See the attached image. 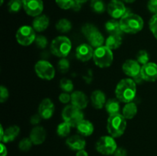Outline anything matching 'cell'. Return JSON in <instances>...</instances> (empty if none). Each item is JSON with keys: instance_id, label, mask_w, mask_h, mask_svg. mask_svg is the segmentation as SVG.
<instances>
[{"instance_id": "43", "label": "cell", "mask_w": 157, "mask_h": 156, "mask_svg": "<svg viewBox=\"0 0 157 156\" xmlns=\"http://www.w3.org/2000/svg\"><path fill=\"white\" fill-rule=\"evenodd\" d=\"M114 156H127V151L125 148H117V150L115 151Z\"/></svg>"}, {"instance_id": "7", "label": "cell", "mask_w": 157, "mask_h": 156, "mask_svg": "<svg viewBox=\"0 0 157 156\" xmlns=\"http://www.w3.org/2000/svg\"><path fill=\"white\" fill-rule=\"evenodd\" d=\"M62 118L64 121L71 127H75L84 119V113L81 110L74 105H67L62 111Z\"/></svg>"}, {"instance_id": "10", "label": "cell", "mask_w": 157, "mask_h": 156, "mask_svg": "<svg viewBox=\"0 0 157 156\" xmlns=\"http://www.w3.org/2000/svg\"><path fill=\"white\" fill-rule=\"evenodd\" d=\"M35 71L39 78L45 80H51L55 77V70L53 65L48 61L41 60L35 65Z\"/></svg>"}, {"instance_id": "48", "label": "cell", "mask_w": 157, "mask_h": 156, "mask_svg": "<svg viewBox=\"0 0 157 156\" xmlns=\"http://www.w3.org/2000/svg\"><path fill=\"white\" fill-rule=\"evenodd\" d=\"M123 1L125 2H127V3H133V2H134L136 0H123Z\"/></svg>"}, {"instance_id": "47", "label": "cell", "mask_w": 157, "mask_h": 156, "mask_svg": "<svg viewBox=\"0 0 157 156\" xmlns=\"http://www.w3.org/2000/svg\"><path fill=\"white\" fill-rule=\"evenodd\" d=\"M87 1H89V0H75V2L80 3V4H84V3L87 2Z\"/></svg>"}, {"instance_id": "29", "label": "cell", "mask_w": 157, "mask_h": 156, "mask_svg": "<svg viewBox=\"0 0 157 156\" xmlns=\"http://www.w3.org/2000/svg\"><path fill=\"white\" fill-rule=\"evenodd\" d=\"M90 8L95 13L101 14L106 9L105 3L103 0H90Z\"/></svg>"}, {"instance_id": "34", "label": "cell", "mask_w": 157, "mask_h": 156, "mask_svg": "<svg viewBox=\"0 0 157 156\" xmlns=\"http://www.w3.org/2000/svg\"><path fill=\"white\" fill-rule=\"evenodd\" d=\"M149 60H150V56H149L148 52L146 51V50H140L136 54V61L139 62L140 64L144 65V64L149 63Z\"/></svg>"}, {"instance_id": "6", "label": "cell", "mask_w": 157, "mask_h": 156, "mask_svg": "<svg viewBox=\"0 0 157 156\" xmlns=\"http://www.w3.org/2000/svg\"><path fill=\"white\" fill-rule=\"evenodd\" d=\"M81 31L92 47L97 48L103 46V44L104 43V36L94 24L89 23L84 24Z\"/></svg>"}, {"instance_id": "35", "label": "cell", "mask_w": 157, "mask_h": 156, "mask_svg": "<svg viewBox=\"0 0 157 156\" xmlns=\"http://www.w3.org/2000/svg\"><path fill=\"white\" fill-rule=\"evenodd\" d=\"M55 2L58 5L59 8L61 9H71L74 4L75 2V0H55Z\"/></svg>"}, {"instance_id": "9", "label": "cell", "mask_w": 157, "mask_h": 156, "mask_svg": "<svg viewBox=\"0 0 157 156\" xmlns=\"http://www.w3.org/2000/svg\"><path fill=\"white\" fill-rule=\"evenodd\" d=\"M15 37L18 44L22 46L30 45L35 42L36 38L35 29L29 25H23L20 27L17 31Z\"/></svg>"}, {"instance_id": "18", "label": "cell", "mask_w": 157, "mask_h": 156, "mask_svg": "<svg viewBox=\"0 0 157 156\" xmlns=\"http://www.w3.org/2000/svg\"><path fill=\"white\" fill-rule=\"evenodd\" d=\"M71 104L76 106L80 110H84L87 106L88 104V99L87 96L83 92L77 90L73 92L71 95Z\"/></svg>"}, {"instance_id": "44", "label": "cell", "mask_w": 157, "mask_h": 156, "mask_svg": "<svg viewBox=\"0 0 157 156\" xmlns=\"http://www.w3.org/2000/svg\"><path fill=\"white\" fill-rule=\"evenodd\" d=\"M1 145V154H0V156H7L8 151L6 146L2 142H1V145Z\"/></svg>"}, {"instance_id": "30", "label": "cell", "mask_w": 157, "mask_h": 156, "mask_svg": "<svg viewBox=\"0 0 157 156\" xmlns=\"http://www.w3.org/2000/svg\"><path fill=\"white\" fill-rule=\"evenodd\" d=\"M23 8L22 0H10L8 3V9L11 13H17Z\"/></svg>"}, {"instance_id": "14", "label": "cell", "mask_w": 157, "mask_h": 156, "mask_svg": "<svg viewBox=\"0 0 157 156\" xmlns=\"http://www.w3.org/2000/svg\"><path fill=\"white\" fill-rule=\"evenodd\" d=\"M122 69L126 75L134 78L140 74L141 66L137 61L129 59L123 64Z\"/></svg>"}, {"instance_id": "31", "label": "cell", "mask_w": 157, "mask_h": 156, "mask_svg": "<svg viewBox=\"0 0 157 156\" xmlns=\"http://www.w3.org/2000/svg\"><path fill=\"white\" fill-rule=\"evenodd\" d=\"M71 125L64 122L60 123L57 128V133L60 137H67L71 132Z\"/></svg>"}, {"instance_id": "8", "label": "cell", "mask_w": 157, "mask_h": 156, "mask_svg": "<svg viewBox=\"0 0 157 156\" xmlns=\"http://www.w3.org/2000/svg\"><path fill=\"white\" fill-rule=\"evenodd\" d=\"M96 150L99 153L104 155H110L114 154L117 148V144L114 138L112 136H102L97 142L95 145Z\"/></svg>"}, {"instance_id": "20", "label": "cell", "mask_w": 157, "mask_h": 156, "mask_svg": "<svg viewBox=\"0 0 157 156\" xmlns=\"http://www.w3.org/2000/svg\"><path fill=\"white\" fill-rule=\"evenodd\" d=\"M20 128L17 125H12L4 130L3 134L0 136V141L2 143H9L12 142L19 135Z\"/></svg>"}, {"instance_id": "33", "label": "cell", "mask_w": 157, "mask_h": 156, "mask_svg": "<svg viewBox=\"0 0 157 156\" xmlns=\"http://www.w3.org/2000/svg\"><path fill=\"white\" fill-rule=\"evenodd\" d=\"M32 145L33 143L30 138H24L18 143V148L22 151H28L31 149Z\"/></svg>"}, {"instance_id": "3", "label": "cell", "mask_w": 157, "mask_h": 156, "mask_svg": "<svg viewBox=\"0 0 157 156\" xmlns=\"http://www.w3.org/2000/svg\"><path fill=\"white\" fill-rule=\"evenodd\" d=\"M127 127V121L124 116L120 113L110 115L107 119V128L108 133L113 138L121 137Z\"/></svg>"}, {"instance_id": "41", "label": "cell", "mask_w": 157, "mask_h": 156, "mask_svg": "<svg viewBox=\"0 0 157 156\" xmlns=\"http://www.w3.org/2000/svg\"><path fill=\"white\" fill-rule=\"evenodd\" d=\"M71 100V95L68 94V93L64 92V93H61L59 95V101L61 102H62V103L67 104Z\"/></svg>"}, {"instance_id": "22", "label": "cell", "mask_w": 157, "mask_h": 156, "mask_svg": "<svg viewBox=\"0 0 157 156\" xmlns=\"http://www.w3.org/2000/svg\"><path fill=\"white\" fill-rule=\"evenodd\" d=\"M49 25V18L45 15H40L35 17L32 21V28L37 32H42L48 28Z\"/></svg>"}, {"instance_id": "40", "label": "cell", "mask_w": 157, "mask_h": 156, "mask_svg": "<svg viewBox=\"0 0 157 156\" xmlns=\"http://www.w3.org/2000/svg\"><path fill=\"white\" fill-rule=\"evenodd\" d=\"M147 8L150 12L154 15L157 14V0H149L147 3Z\"/></svg>"}, {"instance_id": "12", "label": "cell", "mask_w": 157, "mask_h": 156, "mask_svg": "<svg viewBox=\"0 0 157 156\" xmlns=\"http://www.w3.org/2000/svg\"><path fill=\"white\" fill-rule=\"evenodd\" d=\"M109 15L114 19L121 18L127 12L125 6L121 0H111L107 7Z\"/></svg>"}, {"instance_id": "13", "label": "cell", "mask_w": 157, "mask_h": 156, "mask_svg": "<svg viewBox=\"0 0 157 156\" xmlns=\"http://www.w3.org/2000/svg\"><path fill=\"white\" fill-rule=\"evenodd\" d=\"M140 75L144 81L154 82L157 80V64L149 62L141 67Z\"/></svg>"}, {"instance_id": "19", "label": "cell", "mask_w": 157, "mask_h": 156, "mask_svg": "<svg viewBox=\"0 0 157 156\" xmlns=\"http://www.w3.org/2000/svg\"><path fill=\"white\" fill-rule=\"evenodd\" d=\"M29 138L32 140V143L35 145H41L45 141L46 131L42 126L34 127L31 130Z\"/></svg>"}, {"instance_id": "42", "label": "cell", "mask_w": 157, "mask_h": 156, "mask_svg": "<svg viewBox=\"0 0 157 156\" xmlns=\"http://www.w3.org/2000/svg\"><path fill=\"white\" fill-rule=\"evenodd\" d=\"M42 119L41 116L39 114H35L31 117L30 119V122L32 125H37V124L41 122V119Z\"/></svg>"}, {"instance_id": "1", "label": "cell", "mask_w": 157, "mask_h": 156, "mask_svg": "<svg viewBox=\"0 0 157 156\" xmlns=\"http://www.w3.org/2000/svg\"><path fill=\"white\" fill-rule=\"evenodd\" d=\"M134 80L130 78L123 79L118 83L115 90V94L120 102H130L136 94V86Z\"/></svg>"}, {"instance_id": "38", "label": "cell", "mask_w": 157, "mask_h": 156, "mask_svg": "<svg viewBox=\"0 0 157 156\" xmlns=\"http://www.w3.org/2000/svg\"><path fill=\"white\" fill-rule=\"evenodd\" d=\"M35 43V44H36V46H38L39 48L44 49L47 47L48 40H47V38L44 36V35H38V36H36Z\"/></svg>"}, {"instance_id": "2", "label": "cell", "mask_w": 157, "mask_h": 156, "mask_svg": "<svg viewBox=\"0 0 157 156\" xmlns=\"http://www.w3.org/2000/svg\"><path fill=\"white\" fill-rule=\"evenodd\" d=\"M121 28L123 32L127 34H136L144 28V22L140 15L127 12L120 20Z\"/></svg>"}, {"instance_id": "32", "label": "cell", "mask_w": 157, "mask_h": 156, "mask_svg": "<svg viewBox=\"0 0 157 156\" xmlns=\"http://www.w3.org/2000/svg\"><path fill=\"white\" fill-rule=\"evenodd\" d=\"M60 87L65 93H71L74 90L73 82L67 78H63L60 80Z\"/></svg>"}, {"instance_id": "24", "label": "cell", "mask_w": 157, "mask_h": 156, "mask_svg": "<svg viewBox=\"0 0 157 156\" xmlns=\"http://www.w3.org/2000/svg\"><path fill=\"white\" fill-rule=\"evenodd\" d=\"M105 29L110 35H121L124 33L121 28L120 21H117L115 19L109 20L105 24Z\"/></svg>"}, {"instance_id": "49", "label": "cell", "mask_w": 157, "mask_h": 156, "mask_svg": "<svg viewBox=\"0 0 157 156\" xmlns=\"http://www.w3.org/2000/svg\"><path fill=\"white\" fill-rule=\"evenodd\" d=\"M3 2H4V0H1V5L3 4Z\"/></svg>"}, {"instance_id": "4", "label": "cell", "mask_w": 157, "mask_h": 156, "mask_svg": "<svg viewBox=\"0 0 157 156\" xmlns=\"http://www.w3.org/2000/svg\"><path fill=\"white\" fill-rule=\"evenodd\" d=\"M71 41L67 37L58 36L51 43V51L55 56L64 58L71 50Z\"/></svg>"}, {"instance_id": "28", "label": "cell", "mask_w": 157, "mask_h": 156, "mask_svg": "<svg viewBox=\"0 0 157 156\" xmlns=\"http://www.w3.org/2000/svg\"><path fill=\"white\" fill-rule=\"evenodd\" d=\"M56 29L61 33H67L71 30L72 24L69 20L66 18H61L56 23Z\"/></svg>"}, {"instance_id": "23", "label": "cell", "mask_w": 157, "mask_h": 156, "mask_svg": "<svg viewBox=\"0 0 157 156\" xmlns=\"http://www.w3.org/2000/svg\"><path fill=\"white\" fill-rule=\"evenodd\" d=\"M77 129L78 133L82 136H90L94 132V125L90 121L83 119L78 125H77Z\"/></svg>"}, {"instance_id": "45", "label": "cell", "mask_w": 157, "mask_h": 156, "mask_svg": "<svg viewBox=\"0 0 157 156\" xmlns=\"http://www.w3.org/2000/svg\"><path fill=\"white\" fill-rule=\"evenodd\" d=\"M81 4H80V3L77 2H75V4H74L73 7H72V10L75 11V12H78V11H79L80 9H81Z\"/></svg>"}, {"instance_id": "25", "label": "cell", "mask_w": 157, "mask_h": 156, "mask_svg": "<svg viewBox=\"0 0 157 156\" xmlns=\"http://www.w3.org/2000/svg\"><path fill=\"white\" fill-rule=\"evenodd\" d=\"M136 113H137V106L135 102H127L123 108V116L126 119H133Z\"/></svg>"}, {"instance_id": "37", "label": "cell", "mask_w": 157, "mask_h": 156, "mask_svg": "<svg viewBox=\"0 0 157 156\" xmlns=\"http://www.w3.org/2000/svg\"><path fill=\"white\" fill-rule=\"evenodd\" d=\"M149 26H150V29L152 34L157 40V14L153 15V16L150 18Z\"/></svg>"}, {"instance_id": "16", "label": "cell", "mask_w": 157, "mask_h": 156, "mask_svg": "<svg viewBox=\"0 0 157 156\" xmlns=\"http://www.w3.org/2000/svg\"><path fill=\"white\" fill-rule=\"evenodd\" d=\"M93 47L90 44H81L78 46L75 51L77 58L82 62H87L90 61L94 56Z\"/></svg>"}, {"instance_id": "21", "label": "cell", "mask_w": 157, "mask_h": 156, "mask_svg": "<svg viewBox=\"0 0 157 156\" xmlns=\"http://www.w3.org/2000/svg\"><path fill=\"white\" fill-rule=\"evenodd\" d=\"M90 100H91L92 106L95 109L101 110L106 104V96L101 90H94L91 93L90 96Z\"/></svg>"}, {"instance_id": "36", "label": "cell", "mask_w": 157, "mask_h": 156, "mask_svg": "<svg viewBox=\"0 0 157 156\" xmlns=\"http://www.w3.org/2000/svg\"><path fill=\"white\" fill-rule=\"evenodd\" d=\"M58 68L61 73H67L70 68V63L65 58H61L58 63Z\"/></svg>"}, {"instance_id": "5", "label": "cell", "mask_w": 157, "mask_h": 156, "mask_svg": "<svg viewBox=\"0 0 157 156\" xmlns=\"http://www.w3.org/2000/svg\"><path fill=\"white\" fill-rule=\"evenodd\" d=\"M93 59L98 67L101 68H107L113 63V52L106 45L97 47L94 52Z\"/></svg>"}, {"instance_id": "11", "label": "cell", "mask_w": 157, "mask_h": 156, "mask_svg": "<svg viewBox=\"0 0 157 156\" xmlns=\"http://www.w3.org/2000/svg\"><path fill=\"white\" fill-rule=\"evenodd\" d=\"M25 12L32 17L40 15L44 9L42 0H22Z\"/></svg>"}, {"instance_id": "46", "label": "cell", "mask_w": 157, "mask_h": 156, "mask_svg": "<svg viewBox=\"0 0 157 156\" xmlns=\"http://www.w3.org/2000/svg\"><path fill=\"white\" fill-rule=\"evenodd\" d=\"M76 156H88V153L85 151L84 149L81 150V151H77Z\"/></svg>"}, {"instance_id": "39", "label": "cell", "mask_w": 157, "mask_h": 156, "mask_svg": "<svg viewBox=\"0 0 157 156\" xmlns=\"http://www.w3.org/2000/svg\"><path fill=\"white\" fill-rule=\"evenodd\" d=\"M9 90L6 87L4 86H1L0 87V102L3 103L5 101H6L9 98Z\"/></svg>"}, {"instance_id": "17", "label": "cell", "mask_w": 157, "mask_h": 156, "mask_svg": "<svg viewBox=\"0 0 157 156\" xmlns=\"http://www.w3.org/2000/svg\"><path fill=\"white\" fill-rule=\"evenodd\" d=\"M66 145L73 151H78L84 149L86 146V141L84 140L82 136L75 135V136L67 138V139L66 140Z\"/></svg>"}, {"instance_id": "15", "label": "cell", "mask_w": 157, "mask_h": 156, "mask_svg": "<svg viewBox=\"0 0 157 156\" xmlns=\"http://www.w3.org/2000/svg\"><path fill=\"white\" fill-rule=\"evenodd\" d=\"M55 113V105L53 102L48 98L44 99L38 106V114L44 119L52 118Z\"/></svg>"}, {"instance_id": "26", "label": "cell", "mask_w": 157, "mask_h": 156, "mask_svg": "<svg viewBox=\"0 0 157 156\" xmlns=\"http://www.w3.org/2000/svg\"><path fill=\"white\" fill-rule=\"evenodd\" d=\"M106 46L110 50H115L121 47L122 44V36L121 35H110L105 41Z\"/></svg>"}, {"instance_id": "27", "label": "cell", "mask_w": 157, "mask_h": 156, "mask_svg": "<svg viewBox=\"0 0 157 156\" xmlns=\"http://www.w3.org/2000/svg\"><path fill=\"white\" fill-rule=\"evenodd\" d=\"M105 109L109 115H113L119 113L121 106H120V101L115 99H110L106 102Z\"/></svg>"}]
</instances>
